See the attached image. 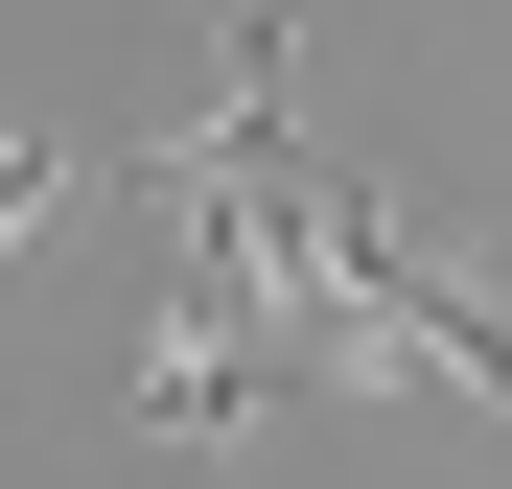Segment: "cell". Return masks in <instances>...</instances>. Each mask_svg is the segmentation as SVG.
I'll return each mask as SVG.
<instances>
[{
  "instance_id": "1",
  "label": "cell",
  "mask_w": 512,
  "mask_h": 489,
  "mask_svg": "<svg viewBox=\"0 0 512 489\" xmlns=\"http://www.w3.org/2000/svg\"><path fill=\"white\" fill-rule=\"evenodd\" d=\"M70 187H94V163H70V140H47V117H0V257H24V233H47V210H70Z\"/></svg>"
}]
</instances>
